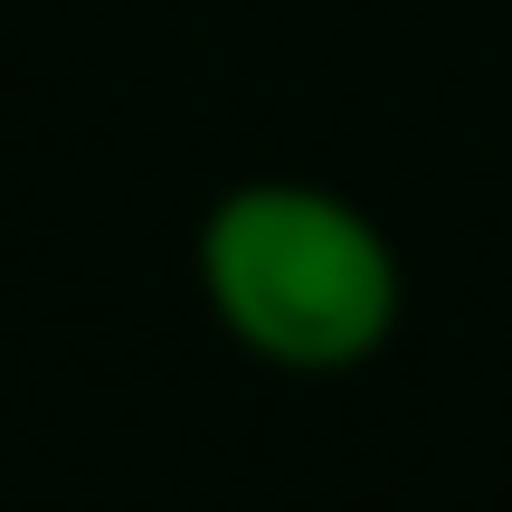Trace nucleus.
I'll return each mask as SVG.
<instances>
[{
  "instance_id": "nucleus-1",
  "label": "nucleus",
  "mask_w": 512,
  "mask_h": 512,
  "mask_svg": "<svg viewBox=\"0 0 512 512\" xmlns=\"http://www.w3.org/2000/svg\"><path fill=\"white\" fill-rule=\"evenodd\" d=\"M200 294L275 370H351L399 332V247L323 181H238L200 219Z\"/></svg>"
}]
</instances>
